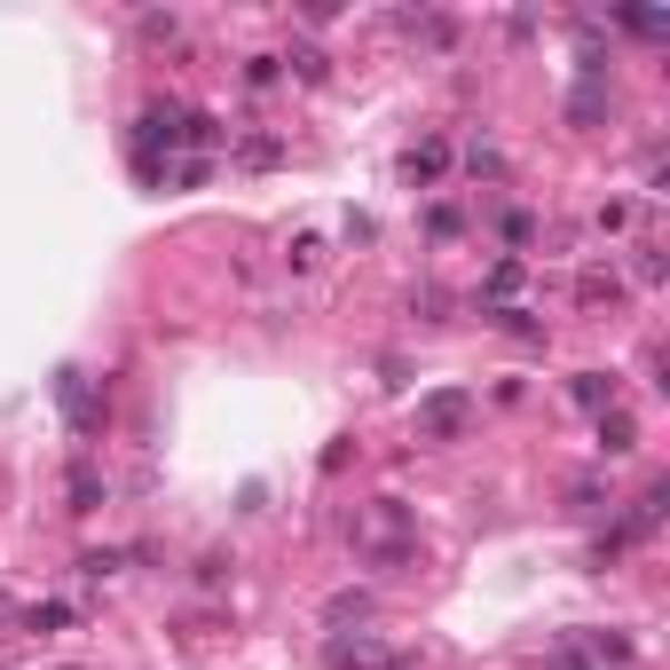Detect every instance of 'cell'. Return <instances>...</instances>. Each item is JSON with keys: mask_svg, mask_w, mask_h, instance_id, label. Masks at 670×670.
I'll list each match as a JSON object with an SVG mask.
<instances>
[{"mask_svg": "<svg viewBox=\"0 0 670 670\" xmlns=\"http://www.w3.org/2000/svg\"><path fill=\"white\" fill-rule=\"evenodd\" d=\"M356 544H363L379 568H402V560H410V506H402V497H379V506L356 521Z\"/></svg>", "mask_w": 670, "mask_h": 670, "instance_id": "1", "label": "cell"}, {"mask_svg": "<svg viewBox=\"0 0 670 670\" xmlns=\"http://www.w3.org/2000/svg\"><path fill=\"white\" fill-rule=\"evenodd\" d=\"M466 427H473V394L466 387H442V394H427L418 402V442H466Z\"/></svg>", "mask_w": 670, "mask_h": 670, "instance_id": "2", "label": "cell"}, {"mask_svg": "<svg viewBox=\"0 0 670 670\" xmlns=\"http://www.w3.org/2000/svg\"><path fill=\"white\" fill-rule=\"evenodd\" d=\"M394 174H402L410 190H427V182H442V174H450V142H410V150L394 158Z\"/></svg>", "mask_w": 670, "mask_h": 670, "instance_id": "3", "label": "cell"}, {"mask_svg": "<svg viewBox=\"0 0 670 670\" xmlns=\"http://www.w3.org/2000/svg\"><path fill=\"white\" fill-rule=\"evenodd\" d=\"M323 253H331L323 221H300V229L284 237V269H292V277H316V269H323Z\"/></svg>", "mask_w": 670, "mask_h": 670, "instance_id": "4", "label": "cell"}, {"mask_svg": "<svg viewBox=\"0 0 670 670\" xmlns=\"http://www.w3.org/2000/svg\"><path fill=\"white\" fill-rule=\"evenodd\" d=\"M323 662H331V670H387L394 654H387L379 639H331V647H323Z\"/></svg>", "mask_w": 670, "mask_h": 670, "instance_id": "5", "label": "cell"}, {"mask_svg": "<svg viewBox=\"0 0 670 670\" xmlns=\"http://www.w3.org/2000/svg\"><path fill=\"white\" fill-rule=\"evenodd\" d=\"M568 394H576L583 410H616V402H623L616 371H576V379H568Z\"/></svg>", "mask_w": 670, "mask_h": 670, "instance_id": "6", "label": "cell"}, {"mask_svg": "<svg viewBox=\"0 0 670 670\" xmlns=\"http://www.w3.org/2000/svg\"><path fill=\"white\" fill-rule=\"evenodd\" d=\"M56 394H63V418H71V427H79V434H96V394H88V379L63 371V379H56Z\"/></svg>", "mask_w": 670, "mask_h": 670, "instance_id": "7", "label": "cell"}, {"mask_svg": "<svg viewBox=\"0 0 670 670\" xmlns=\"http://www.w3.org/2000/svg\"><path fill=\"white\" fill-rule=\"evenodd\" d=\"M600 450H608V458H631V450H639V427H631V410H623V402H616V410H600Z\"/></svg>", "mask_w": 670, "mask_h": 670, "instance_id": "8", "label": "cell"}, {"mask_svg": "<svg viewBox=\"0 0 670 670\" xmlns=\"http://www.w3.org/2000/svg\"><path fill=\"white\" fill-rule=\"evenodd\" d=\"M521 284H529V269H521V261H497V269L481 277V300H497V308H513V292H521Z\"/></svg>", "mask_w": 670, "mask_h": 670, "instance_id": "9", "label": "cell"}, {"mask_svg": "<svg viewBox=\"0 0 670 670\" xmlns=\"http://www.w3.org/2000/svg\"><path fill=\"white\" fill-rule=\"evenodd\" d=\"M576 292H583V308H616V300H623V277H616V269H583Z\"/></svg>", "mask_w": 670, "mask_h": 670, "instance_id": "10", "label": "cell"}, {"mask_svg": "<svg viewBox=\"0 0 670 670\" xmlns=\"http://www.w3.org/2000/svg\"><path fill=\"white\" fill-rule=\"evenodd\" d=\"M103 497H111V489H103V473H96V466H71V513H96Z\"/></svg>", "mask_w": 670, "mask_h": 670, "instance_id": "11", "label": "cell"}, {"mask_svg": "<svg viewBox=\"0 0 670 670\" xmlns=\"http://www.w3.org/2000/svg\"><path fill=\"white\" fill-rule=\"evenodd\" d=\"M489 323H497V331H521V340H544L537 308H521V300H513V308H489Z\"/></svg>", "mask_w": 670, "mask_h": 670, "instance_id": "12", "label": "cell"}, {"mask_svg": "<svg viewBox=\"0 0 670 670\" xmlns=\"http://www.w3.org/2000/svg\"><path fill=\"white\" fill-rule=\"evenodd\" d=\"M277 63H292L308 88H316V79H331V56H323V48H292V56H277Z\"/></svg>", "mask_w": 670, "mask_h": 670, "instance_id": "13", "label": "cell"}, {"mask_svg": "<svg viewBox=\"0 0 670 670\" xmlns=\"http://www.w3.org/2000/svg\"><path fill=\"white\" fill-rule=\"evenodd\" d=\"M323 616H331V623H356V616H371V592H331Z\"/></svg>", "mask_w": 670, "mask_h": 670, "instance_id": "14", "label": "cell"}, {"mask_svg": "<svg viewBox=\"0 0 670 670\" xmlns=\"http://www.w3.org/2000/svg\"><path fill=\"white\" fill-rule=\"evenodd\" d=\"M277 158H284L277 134H244V166H277Z\"/></svg>", "mask_w": 670, "mask_h": 670, "instance_id": "15", "label": "cell"}, {"mask_svg": "<svg viewBox=\"0 0 670 670\" xmlns=\"http://www.w3.org/2000/svg\"><path fill=\"white\" fill-rule=\"evenodd\" d=\"M466 166H473V174H506V158H497V150H489V142H481V134H473V142H466Z\"/></svg>", "mask_w": 670, "mask_h": 670, "instance_id": "16", "label": "cell"}, {"mask_svg": "<svg viewBox=\"0 0 670 670\" xmlns=\"http://www.w3.org/2000/svg\"><path fill=\"white\" fill-rule=\"evenodd\" d=\"M244 88H277V56H253V63H244Z\"/></svg>", "mask_w": 670, "mask_h": 670, "instance_id": "17", "label": "cell"}, {"mask_svg": "<svg viewBox=\"0 0 670 670\" xmlns=\"http://www.w3.org/2000/svg\"><path fill=\"white\" fill-rule=\"evenodd\" d=\"M24 623H32V631H63V623H71V608H56V600H48V608H32Z\"/></svg>", "mask_w": 670, "mask_h": 670, "instance_id": "18", "label": "cell"}]
</instances>
